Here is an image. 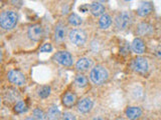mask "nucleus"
<instances>
[{
  "label": "nucleus",
  "instance_id": "obj_15",
  "mask_svg": "<svg viewBox=\"0 0 161 120\" xmlns=\"http://www.w3.org/2000/svg\"><path fill=\"white\" fill-rule=\"evenodd\" d=\"M125 115L129 120H137L142 115V109L139 106H128L125 109Z\"/></svg>",
  "mask_w": 161,
  "mask_h": 120
},
{
  "label": "nucleus",
  "instance_id": "obj_4",
  "mask_svg": "<svg viewBox=\"0 0 161 120\" xmlns=\"http://www.w3.org/2000/svg\"><path fill=\"white\" fill-rule=\"evenodd\" d=\"M53 59L57 63L65 67H70V66H73V64H74L73 55L69 51H67V50H60V51L54 53Z\"/></svg>",
  "mask_w": 161,
  "mask_h": 120
},
{
  "label": "nucleus",
  "instance_id": "obj_5",
  "mask_svg": "<svg viewBox=\"0 0 161 120\" xmlns=\"http://www.w3.org/2000/svg\"><path fill=\"white\" fill-rule=\"evenodd\" d=\"M131 21H132L131 14L127 11H122L115 18V26L120 31H123L130 26Z\"/></svg>",
  "mask_w": 161,
  "mask_h": 120
},
{
  "label": "nucleus",
  "instance_id": "obj_25",
  "mask_svg": "<svg viewBox=\"0 0 161 120\" xmlns=\"http://www.w3.org/2000/svg\"><path fill=\"white\" fill-rule=\"evenodd\" d=\"M60 120H77V117H75V115L72 112H64L62 114Z\"/></svg>",
  "mask_w": 161,
  "mask_h": 120
},
{
  "label": "nucleus",
  "instance_id": "obj_19",
  "mask_svg": "<svg viewBox=\"0 0 161 120\" xmlns=\"http://www.w3.org/2000/svg\"><path fill=\"white\" fill-rule=\"evenodd\" d=\"M67 20L69 25H72V26H75V27L80 26V25L83 24V18L80 17L79 14L75 13V12H70L68 15Z\"/></svg>",
  "mask_w": 161,
  "mask_h": 120
},
{
  "label": "nucleus",
  "instance_id": "obj_28",
  "mask_svg": "<svg viewBox=\"0 0 161 120\" xmlns=\"http://www.w3.org/2000/svg\"><path fill=\"white\" fill-rule=\"evenodd\" d=\"M92 120H108V119L104 116H102V115H98V116H95Z\"/></svg>",
  "mask_w": 161,
  "mask_h": 120
},
{
  "label": "nucleus",
  "instance_id": "obj_22",
  "mask_svg": "<svg viewBox=\"0 0 161 120\" xmlns=\"http://www.w3.org/2000/svg\"><path fill=\"white\" fill-rule=\"evenodd\" d=\"M13 111L17 114H21L24 113L25 111H27V105L25 103V101H23V100L17 101L13 106Z\"/></svg>",
  "mask_w": 161,
  "mask_h": 120
},
{
  "label": "nucleus",
  "instance_id": "obj_6",
  "mask_svg": "<svg viewBox=\"0 0 161 120\" xmlns=\"http://www.w3.org/2000/svg\"><path fill=\"white\" fill-rule=\"evenodd\" d=\"M6 77L8 81L11 84L15 85V86H22V85L26 83V77H25V75L17 69H12L8 71Z\"/></svg>",
  "mask_w": 161,
  "mask_h": 120
},
{
  "label": "nucleus",
  "instance_id": "obj_21",
  "mask_svg": "<svg viewBox=\"0 0 161 120\" xmlns=\"http://www.w3.org/2000/svg\"><path fill=\"white\" fill-rule=\"evenodd\" d=\"M75 84L80 88H85L88 86L89 84V79L83 73H78L75 77Z\"/></svg>",
  "mask_w": 161,
  "mask_h": 120
},
{
  "label": "nucleus",
  "instance_id": "obj_26",
  "mask_svg": "<svg viewBox=\"0 0 161 120\" xmlns=\"http://www.w3.org/2000/svg\"><path fill=\"white\" fill-rule=\"evenodd\" d=\"M40 52L47 53V52H52L53 51V45L50 43H44L42 44V46L39 48Z\"/></svg>",
  "mask_w": 161,
  "mask_h": 120
},
{
  "label": "nucleus",
  "instance_id": "obj_17",
  "mask_svg": "<svg viewBox=\"0 0 161 120\" xmlns=\"http://www.w3.org/2000/svg\"><path fill=\"white\" fill-rule=\"evenodd\" d=\"M153 11V4L152 2L146 1L140 4V6L137 9V14L140 17H147Z\"/></svg>",
  "mask_w": 161,
  "mask_h": 120
},
{
  "label": "nucleus",
  "instance_id": "obj_2",
  "mask_svg": "<svg viewBox=\"0 0 161 120\" xmlns=\"http://www.w3.org/2000/svg\"><path fill=\"white\" fill-rule=\"evenodd\" d=\"M90 80L95 85H102L107 82L109 78V72L103 65H96L90 71Z\"/></svg>",
  "mask_w": 161,
  "mask_h": 120
},
{
  "label": "nucleus",
  "instance_id": "obj_30",
  "mask_svg": "<svg viewBox=\"0 0 161 120\" xmlns=\"http://www.w3.org/2000/svg\"><path fill=\"white\" fill-rule=\"evenodd\" d=\"M160 120H161V119H160Z\"/></svg>",
  "mask_w": 161,
  "mask_h": 120
},
{
  "label": "nucleus",
  "instance_id": "obj_24",
  "mask_svg": "<svg viewBox=\"0 0 161 120\" xmlns=\"http://www.w3.org/2000/svg\"><path fill=\"white\" fill-rule=\"evenodd\" d=\"M32 116L36 120H47V113H45L42 108L36 107L33 109Z\"/></svg>",
  "mask_w": 161,
  "mask_h": 120
},
{
  "label": "nucleus",
  "instance_id": "obj_3",
  "mask_svg": "<svg viewBox=\"0 0 161 120\" xmlns=\"http://www.w3.org/2000/svg\"><path fill=\"white\" fill-rule=\"evenodd\" d=\"M88 35L84 29L74 28L69 31V39L75 46H83L87 42Z\"/></svg>",
  "mask_w": 161,
  "mask_h": 120
},
{
  "label": "nucleus",
  "instance_id": "obj_18",
  "mask_svg": "<svg viewBox=\"0 0 161 120\" xmlns=\"http://www.w3.org/2000/svg\"><path fill=\"white\" fill-rule=\"evenodd\" d=\"M60 118H62V113L59 108L55 104L50 105L47 112V120H60Z\"/></svg>",
  "mask_w": 161,
  "mask_h": 120
},
{
  "label": "nucleus",
  "instance_id": "obj_27",
  "mask_svg": "<svg viewBox=\"0 0 161 120\" xmlns=\"http://www.w3.org/2000/svg\"><path fill=\"white\" fill-rule=\"evenodd\" d=\"M154 54L156 55V57L161 58V45H159V46H157V47L155 48V50H154Z\"/></svg>",
  "mask_w": 161,
  "mask_h": 120
},
{
  "label": "nucleus",
  "instance_id": "obj_16",
  "mask_svg": "<svg viewBox=\"0 0 161 120\" xmlns=\"http://www.w3.org/2000/svg\"><path fill=\"white\" fill-rule=\"evenodd\" d=\"M136 32L140 36H147V35L152 34L153 32V26L148 22H140L137 25V28H136Z\"/></svg>",
  "mask_w": 161,
  "mask_h": 120
},
{
  "label": "nucleus",
  "instance_id": "obj_10",
  "mask_svg": "<svg viewBox=\"0 0 161 120\" xmlns=\"http://www.w3.org/2000/svg\"><path fill=\"white\" fill-rule=\"evenodd\" d=\"M94 106V101L92 98L90 97H83L82 99H80L77 103V109L80 113L82 114H87L89 112L92 111Z\"/></svg>",
  "mask_w": 161,
  "mask_h": 120
},
{
  "label": "nucleus",
  "instance_id": "obj_14",
  "mask_svg": "<svg viewBox=\"0 0 161 120\" xmlns=\"http://www.w3.org/2000/svg\"><path fill=\"white\" fill-rule=\"evenodd\" d=\"M131 48H132V51L135 52L136 54H143L146 51V45L145 42L143 41V39H141L140 37H136L131 43Z\"/></svg>",
  "mask_w": 161,
  "mask_h": 120
},
{
  "label": "nucleus",
  "instance_id": "obj_20",
  "mask_svg": "<svg viewBox=\"0 0 161 120\" xmlns=\"http://www.w3.org/2000/svg\"><path fill=\"white\" fill-rule=\"evenodd\" d=\"M113 23V19L109 14L105 13L99 19V26L101 29H108Z\"/></svg>",
  "mask_w": 161,
  "mask_h": 120
},
{
  "label": "nucleus",
  "instance_id": "obj_12",
  "mask_svg": "<svg viewBox=\"0 0 161 120\" xmlns=\"http://www.w3.org/2000/svg\"><path fill=\"white\" fill-rule=\"evenodd\" d=\"M75 69H77V71H79L80 73L85 72L93 66V60L89 57H82L75 62Z\"/></svg>",
  "mask_w": 161,
  "mask_h": 120
},
{
  "label": "nucleus",
  "instance_id": "obj_9",
  "mask_svg": "<svg viewBox=\"0 0 161 120\" xmlns=\"http://www.w3.org/2000/svg\"><path fill=\"white\" fill-rule=\"evenodd\" d=\"M27 35H28L29 39H31L32 41L38 42L44 36L43 27L38 23L30 25V26L28 27V29H27Z\"/></svg>",
  "mask_w": 161,
  "mask_h": 120
},
{
  "label": "nucleus",
  "instance_id": "obj_1",
  "mask_svg": "<svg viewBox=\"0 0 161 120\" xmlns=\"http://www.w3.org/2000/svg\"><path fill=\"white\" fill-rule=\"evenodd\" d=\"M18 18V13L15 10H4L0 14V26L4 30H11L16 26Z\"/></svg>",
  "mask_w": 161,
  "mask_h": 120
},
{
  "label": "nucleus",
  "instance_id": "obj_8",
  "mask_svg": "<svg viewBox=\"0 0 161 120\" xmlns=\"http://www.w3.org/2000/svg\"><path fill=\"white\" fill-rule=\"evenodd\" d=\"M131 67L134 70L135 72L144 74L148 71L149 69V63L147 61V59L142 56H137L132 60L131 63Z\"/></svg>",
  "mask_w": 161,
  "mask_h": 120
},
{
  "label": "nucleus",
  "instance_id": "obj_11",
  "mask_svg": "<svg viewBox=\"0 0 161 120\" xmlns=\"http://www.w3.org/2000/svg\"><path fill=\"white\" fill-rule=\"evenodd\" d=\"M78 96L74 91H65L62 95V104L65 108H72L78 103Z\"/></svg>",
  "mask_w": 161,
  "mask_h": 120
},
{
  "label": "nucleus",
  "instance_id": "obj_7",
  "mask_svg": "<svg viewBox=\"0 0 161 120\" xmlns=\"http://www.w3.org/2000/svg\"><path fill=\"white\" fill-rule=\"evenodd\" d=\"M69 37V31H68V26L64 22L59 21L55 24L54 29H53V39L55 42L62 43L64 42L65 38Z\"/></svg>",
  "mask_w": 161,
  "mask_h": 120
},
{
  "label": "nucleus",
  "instance_id": "obj_29",
  "mask_svg": "<svg viewBox=\"0 0 161 120\" xmlns=\"http://www.w3.org/2000/svg\"><path fill=\"white\" fill-rule=\"evenodd\" d=\"M24 120H36V119H35L33 116H27L26 118H25Z\"/></svg>",
  "mask_w": 161,
  "mask_h": 120
},
{
  "label": "nucleus",
  "instance_id": "obj_23",
  "mask_svg": "<svg viewBox=\"0 0 161 120\" xmlns=\"http://www.w3.org/2000/svg\"><path fill=\"white\" fill-rule=\"evenodd\" d=\"M50 93H52V88L48 85H44V86L39 87L37 90V95L42 99L47 98L50 95Z\"/></svg>",
  "mask_w": 161,
  "mask_h": 120
},
{
  "label": "nucleus",
  "instance_id": "obj_13",
  "mask_svg": "<svg viewBox=\"0 0 161 120\" xmlns=\"http://www.w3.org/2000/svg\"><path fill=\"white\" fill-rule=\"evenodd\" d=\"M89 9H90V12L92 13L93 16L95 17H101L102 15L105 14L106 11V8L103 5L102 2H98V1H94L89 5Z\"/></svg>",
  "mask_w": 161,
  "mask_h": 120
}]
</instances>
